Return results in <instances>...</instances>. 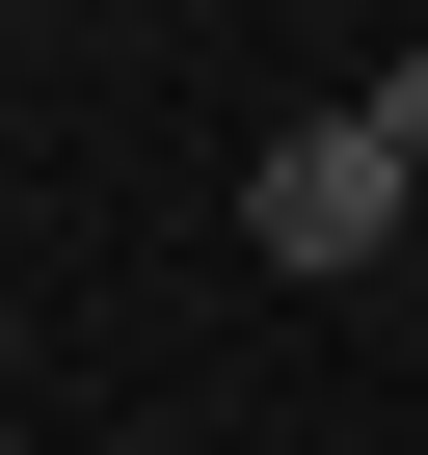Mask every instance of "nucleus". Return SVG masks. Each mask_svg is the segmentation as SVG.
<instances>
[{"instance_id":"f257e3e1","label":"nucleus","mask_w":428,"mask_h":455,"mask_svg":"<svg viewBox=\"0 0 428 455\" xmlns=\"http://www.w3.org/2000/svg\"><path fill=\"white\" fill-rule=\"evenodd\" d=\"M242 242H268L295 295H321V268H401V242H428V134H401L375 81H348V108H295V134H268V188H242Z\"/></svg>"},{"instance_id":"f03ea898","label":"nucleus","mask_w":428,"mask_h":455,"mask_svg":"<svg viewBox=\"0 0 428 455\" xmlns=\"http://www.w3.org/2000/svg\"><path fill=\"white\" fill-rule=\"evenodd\" d=\"M375 108H401V134H428V54H375Z\"/></svg>"},{"instance_id":"7ed1b4c3","label":"nucleus","mask_w":428,"mask_h":455,"mask_svg":"<svg viewBox=\"0 0 428 455\" xmlns=\"http://www.w3.org/2000/svg\"><path fill=\"white\" fill-rule=\"evenodd\" d=\"M54 455H107V428H54Z\"/></svg>"}]
</instances>
